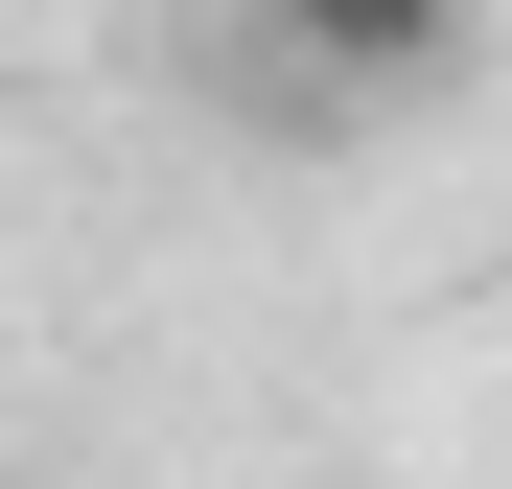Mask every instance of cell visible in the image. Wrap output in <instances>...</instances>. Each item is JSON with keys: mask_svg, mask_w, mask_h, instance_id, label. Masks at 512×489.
Instances as JSON below:
<instances>
[{"mask_svg": "<svg viewBox=\"0 0 512 489\" xmlns=\"http://www.w3.org/2000/svg\"><path fill=\"white\" fill-rule=\"evenodd\" d=\"M233 24L280 47L326 117H373V94H443V70H466V0H233Z\"/></svg>", "mask_w": 512, "mask_h": 489, "instance_id": "obj_1", "label": "cell"}]
</instances>
